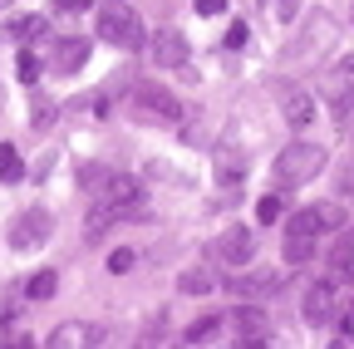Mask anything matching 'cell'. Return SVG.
I'll return each mask as SVG.
<instances>
[{"label": "cell", "mask_w": 354, "mask_h": 349, "mask_svg": "<svg viewBox=\"0 0 354 349\" xmlns=\"http://www.w3.org/2000/svg\"><path fill=\"white\" fill-rule=\"evenodd\" d=\"M94 30H99L104 45H118V50H143V45H148L143 20H138V10H133L128 0H104Z\"/></svg>", "instance_id": "cell-1"}, {"label": "cell", "mask_w": 354, "mask_h": 349, "mask_svg": "<svg viewBox=\"0 0 354 349\" xmlns=\"http://www.w3.org/2000/svg\"><path fill=\"white\" fill-rule=\"evenodd\" d=\"M325 172V148L320 143H290L276 158V187H305Z\"/></svg>", "instance_id": "cell-2"}, {"label": "cell", "mask_w": 354, "mask_h": 349, "mask_svg": "<svg viewBox=\"0 0 354 349\" xmlns=\"http://www.w3.org/2000/svg\"><path fill=\"white\" fill-rule=\"evenodd\" d=\"M133 113L143 123H177L183 118V104H177L162 84H133Z\"/></svg>", "instance_id": "cell-3"}, {"label": "cell", "mask_w": 354, "mask_h": 349, "mask_svg": "<svg viewBox=\"0 0 354 349\" xmlns=\"http://www.w3.org/2000/svg\"><path fill=\"white\" fill-rule=\"evenodd\" d=\"M344 222H349V211H344L339 202H325V207H305V211H295L286 232H300V236H320V232H344Z\"/></svg>", "instance_id": "cell-4"}, {"label": "cell", "mask_w": 354, "mask_h": 349, "mask_svg": "<svg viewBox=\"0 0 354 349\" xmlns=\"http://www.w3.org/2000/svg\"><path fill=\"white\" fill-rule=\"evenodd\" d=\"M50 232H55V216L44 211V207H30V211H20V216H15V227H10V246H15V251H35V246L50 241Z\"/></svg>", "instance_id": "cell-5"}, {"label": "cell", "mask_w": 354, "mask_h": 349, "mask_svg": "<svg viewBox=\"0 0 354 349\" xmlns=\"http://www.w3.org/2000/svg\"><path fill=\"white\" fill-rule=\"evenodd\" d=\"M94 202H109V207H118V211H143L148 187H143V178H133V172H118V167H113L104 197H94Z\"/></svg>", "instance_id": "cell-6"}, {"label": "cell", "mask_w": 354, "mask_h": 349, "mask_svg": "<svg viewBox=\"0 0 354 349\" xmlns=\"http://www.w3.org/2000/svg\"><path fill=\"white\" fill-rule=\"evenodd\" d=\"M305 320L310 325H330L335 320V310H339V276H325V281H315L305 290Z\"/></svg>", "instance_id": "cell-7"}, {"label": "cell", "mask_w": 354, "mask_h": 349, "mask_svg": "<svg viewBox=\"0 0 354 349\" xmlns=\"http://www.w3.org/2000/svg\"><path fill=\"white\" fill-rule=\"evenodd\" d=\"M227 320H232V330H236V344H261V339H271V320H266L261 300H236V310H232Z\"/></svg>", "instance_id": "cell-8"}, {"label": "cell", "mask_w": 354, "mask_h": 349, "mask_svg": "<svg viewBox=\"0 0 354 349\" xmlns=\"http://www.w3.org/2000/svg\"><path fill=\"white\" fill-rule=\"evenodd\" d=\"M212 251H216L221 266H232V271H236V266H246V261L256 256V236H251L246 227H232V232H221V236H216Z\"/></svg>", "instance_id": "cell-9"}, {"label": "cell", "mask_w": 354, "mask_h": 349, "mask_svg": "<svg viewBox=\"0 0 354 349\" xmlns=\"http://www.w3.org/2000/svg\"><path fill=\"white\" fill-rule=\"evenodd\" d=\"M148 55H153L158 69H183L192 50H187V39L177 35V30H158V35L148 39Z\"/></svg>", "instance_id": "cell-10"}, {"label": "cell", "mask_w": 354, "mask_h": 349, "mask_svg": "<svg viewBox=\"0 0 354 349\" xmlns=\"http://www.w3.org/2000/svg\"><path fill=\"white\" fill-rule=\"evenodd\" d=\"M88 39L84 35H64V39H55V50H50V69L55 74H79L84 64H88Z\"/></svg>", "instance_id": "cell-11"}, {"label": "cell", "mask_w": 354, "mask_h": 349, "mask_svg": "<svg viewBox=\"0 0 354 349\" xmlns=\"http://www.w3.org/2000/svg\"><path fill=\"white\" fill-rule=\"evenodd\" d=\"M281 113H286L290 128H310V123H315V94L286 89V94H281Z\"/></svg>", "instance_id": "cell-12"}, {"label": "cell", "mask_w": 354, "mask_h": 349, "mask_svg": "<svg viewBox=\"0 0 354 349\" xmlns=\"http://www.w3.org/2000/svg\"><path fill=\"white\" fill-rule=\"evenodd\" d=\"M227 290H232L236 300H266V295H276V290H281V281H276V276H266V271H256V276H232Z\"/></svg>", "instance_id": "cell-13"}, {"label": "cell", "mask_w": 354, "mask_h": 349, "mask_svg": "<svg viewBox=\"0 0 354 349\" xmlns=\"http://www.w3.org/2000/svg\"><path fill=\"white\" fill-rule=\"evenodd\" d=\"M330 276H354V232H344L335 246H330Z\"/></svg>", "instance_id": "cell-14"}, {"label": "cell", "mask_w": 354, "mask_h": 349, "mask_svg": "<svg viewBox=\"0 0 354 349\" xmlns=\"http://www.w3.org/2000/svg\"><path fill=\"white\" fill-rule=\"evenodd\" d=\"M109 178H113V167H109V162H84V167H79V187H84L88 197H104Z\"/></svg>", "instance_id": "cell-15"}, {"label": "cell", "mask_w": 354, "mask_h": 349, "mask_svg": "<svg viewBox=\"0 0 354 349\" xmlns=\"http://www.w3.org/2000/svg\"><path fill=\"white\" fill-rule=\"evenodd\" d=\"M286 266H305L310 256H315V236H300V232H286Z\"/></svg>", "instance_id": "cell-16"}, {"label": "cell", "mask_w": 354, "mask_h": 349, "mask_svg": "<svg viewBox=\"0 0 354 349\" xmlns=\"http://www.w3.org/2000/svg\"><path fill=\"white\" fill-rule=\"evenodd\" d=\"M216 281H212V271L207 266H187L183 271V281H177V290H183V295H207Z\"/></svg>", "instance_id": "cell-17"}, {"label": "cell", "mask_w": 354, "mask_h": 349, "mask_svg": "<svg viewBox=\"0 0 354 349\" xmlns=\"http://www.w3.org/2000/svg\"><path fill=\"white\" fill-rule=\"evenodd\" d=\"M241 178H246V162L232 158V153H221V158H216V182H221V187H236Z\"/></svg>", "instance_id": "cell-18"}, {"label": "cell", "mask_w": 354, "mask_h": 349, "mask_svg": "<svg viewBox=\"0 0 354 349\" xmlns=\"http://www.w3.org/2000/svg\"><path fill=\"white\" fill-rule=\"evenodd\" d=\"M25 178V162H20V153L10 148V143H0V182H20Z\"/></svg>", "instance_id": "cell-19"}, {"label": "cell", "mask_w": 354, "mask_h": 349, "mask_svg": "<svg viewBox=\"0 0 354 349\" xmlns=\"http://www.w3.org/2000/svg\"><path fill=\"white\" fill-rule=\"evenodd\" d=\"M10 35H15V39H44V35H50V25H44L39 15H20V20H10Z\"/></svg>", "instance_id": "cell-20"}, {"label": "cell", "mask_w": 354, "mask_h": 349, "mask_svg": "<svg viewBox=\"0 0 354 349\" xmlns=\"http://www.w3.org/2000/svg\"><path fill=\"white\" fill-rule=\"evenodd\" d=\"M55 281H59L55 271H35V276L25 281V295H30V300H50V295H55Z\"/></svg>", "instance_id": "cell-21"}, {"label": "cell", "mask_w": 354, "mask_h": 349, "mask_svg": "<svg viewBox=\"0 0 354 349\" xmlns=\"http://www.w3.org/2000/svg\"><path fill=\"white\" fill-rule=\"evenodd\" d=\"M281 211H286V197H281V192H266V197L256 202V222H261V227H271Z\"/></svg>", "instance_id": "cell-22"}, {"label": "cell", "mask_w": 354, "mask_h": 349, "mask_svg": "<svg viewBox=\"0 0 354 349\" xmlns=\"http://www.w3.org/2000/svg\"><path fill=\"white\" fill-rule=\"evenodd\" d=\"M216 334H221V315H207V320H197V325L187 330V339H192V344H212Z\"/></svg>", "instance_id": "cell-23"}, {"label": "cell", "mask_w": 354, "mask_h": 349, "mask_svg": "<svg viewBox=\"0 0 354 349\" xmlns=\"http://www.w3.org/2000/svg\"><path fill=\"white\" fill-rule=\"evenodd\" d=\"M84 339H88V330H84V325H59V330L50 334V344H55V349H69V344H84Z\"/></svg>", "instance_id": "cell-24"}, {"label": "cell", "mask_w": 354, "mask_h": 349, "mask_svg": "<svg viewBox=\"0 0 354 349\" xmlns=\"http://www.w3.org/2000/svg\"><path fill=\"white\" fill-rule=\"evenodd\" d=\"M15 69H20V84H35V79H39V59H35V50H20V64H15Z\"/></svg>", "instance_id": "cell-25"}, {"label": "cell", "mask_w": 354, "mask_h": 349, "mask_svg": "<svg viewBox=\"0 0 354 349\" xmlns=\"http://www.w3.org/2000/svg\"><path fill=\"white\" fill-rule=\"evenodd\" d=\"M30 118H35V123H30V128H35V133H39V128H50V123H55V104H50V99H39Z\"/></svg>", "instance_id": "cell-26"}, {"label": "cell", "mask_w": 354, "mask_h": 349, "mask_svg": "<svg viewBox=\"0 0 354 349\" xmlns=\"http://www.w3.org/2000/svg\"><path fill=\"white\" fill-rule=\"evenodd\" d=\"M266 6L276 10V20H295V10H300V0H266Z\"/></svg>", "instance_id": "cell-27"}, {"label": "cell", "mask_w": 354, "mask_h": 349, "mask_svg": "<svg viewBox=\"0 0 354 349\" xmlns=\"http://www.w3.org/2000/svg\"><path fill=\"white\" fill-rule=\"evenodd\" d=\"M221 45H227V50H241V45H246V25L236 20V25L227 30V39H221Z\"/></svg>", "instance_id": "cell-28"}, {"label": "cell", "mask_w": 354, "mask_h": 349, "mask_svg": "<svg viewBox=\"0 0 354 349\" xmlns=\"http://www.w3.org/2000/svg\"><path fill=\"white\" fill-rule=\"evenodd\" d=\"M128 266H133V251H113V256H109V271H113V276H123Z\"/></svg>", "instance_id": "cell-29"}, {"label": "cell", "mask_w": 354, "mask_h": 349, "mask_svg": "<svg viewBox=\"0 0 354 349\" xmlns=\"http://www.w3.org/2000/svg\"><path fill=\"white\" fill-rule=\"evenodd\" d=\"M55 6H59L64 15H79V10H88V6H94V0H55Z\"/></svg>", "instance_id": "cell-30"}, {"label": "cell", "mask_w": 354, "mask_h": 349, "mask_svg": "<svg viewBox=\"0 0 354 349\" xmlns=\"http://www.w3.org/2000/svg\"><path fill=\"white\" fill-rule=\"evenodd\" d=\"M197 10L202 15H221V10H227V0H197Z\"/></svg>", "instance_id": "cell-31"}, {"label": "cell", "mask_w": 354, "mask_h": 349, "mask_svg": "<svg viewBox=\"0 0 354 349\" xmlns=\"http://www.w3.org/2000/svg\"><path fill=\"white\" fill-rule=\"evenodd\" d=\"M339 187H344V192H354V162L344 167V178H339Z\"/></svg>", "instance_id": "cell-32"}]
</instances>
